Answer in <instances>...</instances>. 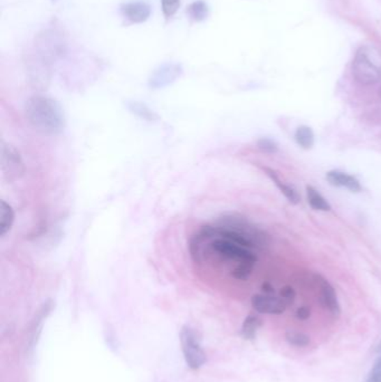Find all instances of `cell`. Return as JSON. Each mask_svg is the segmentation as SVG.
Listing matches in <instances>:
<instances>
[{"label":"cell","mask_w":381,"mask_h":382,"mask_svg":"<svg viewBox=\"0 0 381 382\" xmlns=\"http://www.w3.org/2000/svg\"><path fill=\"white\" fill-rule=\"evenodd\" d=\"M27 120L36 130L45 134H59L66 126L62 106L45 95L31 96L25 105Z\"/></svg>","instance_id":"1"},{"label":"cell","mask_w":381,"mask_h":382,"mask_svg":"<svg viewBox=\"0 0 381 382\" xmlns=\"http://www.w3.org/2000/svg\"><path fill=\"white\" fill-rule=\"evenodd\" d=\"M352 74L357 82L371 85L381 80V53L373 46H364L352 63Z\"/></svg>","instance_id":"2"},{"label":"cell","mask_w":381,"mask_h":382,"mask_svg":"<svg viewBox=\"0 0 381 382\" xmlns=\"http://www.w3.org/2000/svg\"><path fill=\"white\" fill-rule=\"evenodd\" d=\"M182 352L186 362L191 369H200L206 362V355L196 331L190 327L182 328L180 332Z\"/></svg>","instance_id":"3"},{"label":"cell","mask_w":381,"mask_h":382,"mask_svg":"<svg viewBox=\"0 0 381 382\" xmlns=\"http://www.w3.org/2000/svg\"><path fill=\"white\" fill-rule=\"evenodd\" d=\"M1 171L7 182L22 178L25 173V163L20 151L14 145L1 142Z\"/></svg>","instance_id":"4"},{"label":"cell","mask_w":381,"mask_h":382,"mask_svg":"<svg viewBox=\"0 0 381 382\" xmlns=\"http://www.w3.org/2000/svg\"><path fill=\"white\" fill-rule=\"evenodd\" d=\"M182 74L184 68L181 64L165 63L151 73L148 81L149 87L152 89H165L179 80Z\"/></svg>","instance_id":"5"},{"label":"cell","mask_w":381,"mask_h":382,"mask_svg":"<svg viewBox=\"0 0 381 382\" xmlns=\"http://www.w3.org/2000/svg\"><path fill=\"white\" fill-rule=\"evenodd\" d=\"M121 14L131 24H142L151 16V6L143 0H133L120 6Z\"/></svg>","instance_id":"6"},{"label":"cell","mask_w":381,"mask_h":382,"mask_svg":"<svg viewBox=\"0 0 381 382\" xmlns=\"http://www.w3.org/2000/svg\"><path fill=\"white\" fill-rule=\"evenodd\" d=\"M252 305L255 311L265 314H281L289 305L282 297H275L269 294H256L252 297Z\"/></svg>","instance_id":"7"},{"label":"cell","mask_w":381,"mask_h":382,"mask_svg":"<svg viewBox=\"0 0 381 382\" xmlns=\"http://www.w3.org/2000/svg\"><path fill=\"white\" fill-rule=\"evenodd\" d=\"M327 180L329 184L336 187L345 188L352 193H359L361 190L360 182L354 177L339 170L329 171L327 173Z\"/></svg>","instance_id":"8"},{"label":"cell","mask_w":381,"mask_h":382,"mask_svg":"<svg viewBox=\"0 0 381 382\" xmlns=\"http://www.w3.org/2000/svg\"><path fill=\"white\" fill-rule=\"evenodd\" d=\"M321 295H322V301L324 303L325 307H328V310L330 311L334 316L340 314V305L338 302V297H336V291L331 286L330 283L327 282L325 279H321Z\"/></svg>","instance_id":"9"},{"label":"cell","mask_w":381,"mask_h":382,"mask_svg":"<svg viewBox=\"0 0 381 382\" xmlns=\"http://www.w3.org/2000/svg\"><path fill=\"white\" fill-rule=\"evenodd\" d=\"M126 109L129 110L130 113H132V115L140 117L142 120L148 121V122H156L160 119L159 115L156 112L152 111L146 103H142L140 101L126 102Z\"/></svg>","instance_id":"10"},{"label":"cell","mask_w":381,"mask_h":382,"mask_svg":"<svg viewBox=\"0 0 381 382\" xmlns=\"http://www.w3.org/2000/svg\"><path fill=\"white\" fill-rule=\"evenodd\" d=\"M15 221V212L12 205L0 200V237H3L12 229Z\"/></svg>","instance_id":"11"},{"label":"cell","mask_w":381,"mask_h":382,"mask_svg":"<svg viewBox=\"0 0 381 382\" xmlns=\"http://www.w3.org/2000/svg\"><path fill=\"white\" fill-rule=\"evenodd\" d=\"M187 14L194 22H202L211 15V8L205 0H196L188 6Z\"/></svg>","instance_id":"12"},{"label":"cell","mask_w":381,"mask_h":382,"mask_svg":"<svg viewBox=\"0 0 381 382\" xmlns=\"http://www.w3.org/2000/svg\"><path fill=\"white\" fill-rule=\"evenodd\" d=\"M264 170L267 172V176L272 179V182L278 186V189L281 190V193L285 196L286 198H287V200H289L291 204L297 205V203L300 201V196H299V193H297L293 188L290 187L287 184L281 182L278 175H276V172H275L274 170L269 169V168H264Z\"/></svg>","instance_id":"13"},{"label":"cell","mask_w":381,"mask_h":382,"mask_svg":"<svg viewBox=\"0 0 381 382\" xmlns=\"http://www.w3.org/2000/svg\"><path fill=\"white\" fill-rule=\"evenodd\" d=\"M306 196H308V205L311 206L312 210H320V212L331 210L330 204L327 199L312 186H306Z\"/></svg>","instance_id":"14"},{"label":"cell","mask_w":381,"mask_h":382,"mask_svg":"<svg viewBox=\"0 0 381 382\" xmlns=\"http://www.w3.org/2000/svg\"><path fill=\"white\" fill-rule=\"evenodd\" d=\"M295 141L303 149H311L314 145V133L310 126H302L295 132Z\"/></svg>","instance_id":"15"},{"label":"cell","mask_w":381,"mask_h":382,"mask_svg":"<svg viewBox=\"0 0 381 382\" xmlns=\"http://www.w3.org/2000/svg\"><path fill=\"white\" fill-rule=\"evenodd\" d=\"M261 327V321L256 316H250L246 318L243 327H241V335L247 340H252L257 332L258 328Z\"/></svg>","instance_id":"16"},{"label":"cell","mask_w":381,"mask_h":382,"mask_svg":"<svg viewBox=\"0 0 381 382\" xmlns=\"http://www.w3.org/2000/svg\"><path fill=\"white\" fill-rule=\"evenodd\" d=\"M254 265H255V263H239V264H237L236 267L234 268L233 272H232V275H233L234 279H239V281H246V279L251 277Z\"/></svg>","instance_id":"17"},{"label":"cell","mask_w":381,"mask_h":382,"mask_svg":"<svg viewBox=\"0 0 381 382\" xmlns=\"http://www.w3.org/2000/svg\"><path fill=\"white\" fill-rule=\"evenodd\" d=\"M160 1H161L163 16L167 22L177 14V11L181 5V0H160Z\"/></svg>","instance_id":"18"},{"label":"cell","mask_w":381,"mask_h":382,"mask_svg":"<svg viewBox=\"0 0 381 382\" xmlns=\"http://www.w3.org/2000/svg\"><path fill=\"white\" fill-rule=\"evenodd\" d=\"M286 340L295 346H306L310 344L308 335L297 331H289L285 335Z\"/></svg>","instance_id":"19"},{"label":"cell","mask_w":381,"mask_h":382,"mask_svg":"<svg viewBox=\"0 0 381 382\" xmlns=\"http://www.w3.org/2000/svg\"><path fill=\"white\" fill-rule=\"evenodd\" d=\"M257 147L260 150L267 154H275L278 152V145L273 141V140L267 139V138H263V139L258 140Z\"/></svg>","instance_id":"20"},{"label":"cell","mask_w":381,"mask_h":382,"mask_svg":"<svg viewBox=\"0 0 381 382\" xmlns=\"http://www.w3.org/2000/svg\"><path fill=\"white\" fill-rule=\"evenodd\" d=\"M366 382H381V355L378 360L375 361V366Z\"/></svg>","instance_id":"21"},{"label":"cell","mask_w":381,"mask_h":382,"mask_svg":"<svg viewBox=\"0 0 381 382\" xmlns=\"http://www.w3.org/2000/svg\"><path fill=\"white\" fill-rule=\"evenodd\" d=\"M281 297L284 300V301L287 302V303H292L294 301L295 299V291L291 288V286H284L282 290H281Z\"/></svg>","instance_id":"22"},{"label":"cell","mask_w":381,"mask_h":382,"mask_svg":"<svg viewBox=\"0 0 381 382\" xmlns=\"http://www.w3.org/2000/svg\"><path fill=\"white\" fill-rule=\"evenodd\" d=\"M310 314H311V313H310V310H308L306 307H300V309L297 311V318H300V320H306V318H310Z\"/></svg>","instance_id":"23"},{"label":"cell","mask_w":381,"mask_h":382,"mask_svg":"<svg viewBox=\"0 0 381 382\" xmlns=\"http://www.w3.org/2000/svg\"><path fill=\"white\" fill-rule=\"evenodd\" d=\"M263 292L264 294H269V295H272L273 293H274V288L271 286V285L267 284V283H265V284H263Z\"/></svg>","instance_id":"24"},{"label":"cell","mask_w":381,"mask_h":382,"mask_svg":"<svg viewBox=\"0 0 381 382\" xmlns=\"http://www.w3.org/2000/svg\"><path fill=\"white\" fill-rule=\"evenodd\" d=\"M377 352H379V353H381V342L379 344L378 348H377Z\"/></svg>","instance_id":"25"}]
</instances>
